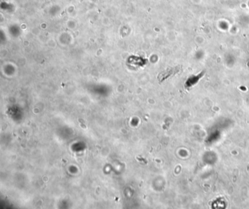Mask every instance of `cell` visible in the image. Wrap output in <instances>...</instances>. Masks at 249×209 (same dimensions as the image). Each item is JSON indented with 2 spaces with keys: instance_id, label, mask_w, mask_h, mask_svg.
<instances>
[{
  "instance_id": "obj_1",
  "label": "cell",
  "mask_w": 249,
  "mask_h": 209,
  "mask_svg": "<svg viewBox=\"0 0 249 209\" xmlns=\"http://www.w3.org/2000/svg\"><path fill=\"white\" fill-rule=\"evenodd\" d=\"M182 71V67L181 66H175L174 67L168 68L165 71H163L158 76V79L160 82H162L166 79L170 78L172 76H175L176 74L179 73Z\"/></svg>"
}]
</instances>
